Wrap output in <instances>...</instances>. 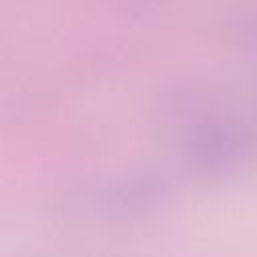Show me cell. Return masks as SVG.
I'll list each match as a JSON object with an SVG mask.
<instances>
[{
	"label": "cell",
	"instance_id": "1",
	"mask_svg": "<svg viewBox=\"0 0 257 257\" xmlns=\"http://www.w3.org/2000/svg\"><path fill=\"white\" fill-rule=\"evenodd\" d=\"M183 163L199 185H221L255 161L251 118L231 112H201L183 128Z\"/></svg>",
	"mask_w": 257,
	"mask_h": 257
},
{
	"label": "cell",
	"instance_id": "2",
	"mask_svg": "<svg viewBox=\"0 0 257 257\" xmlns=\"http://www.w3.org/2000/svg\"><path fill=\"white\" fill-rule=\"evenodd\" d=\"M175 189L177 185L167 173L145 171L110 189V193H106V203L120 211H147L163 207L175 195Z\"/></svg>",
	"mask_w": 257,
	"mask_h": 257
}]
</instances>
